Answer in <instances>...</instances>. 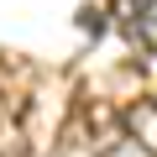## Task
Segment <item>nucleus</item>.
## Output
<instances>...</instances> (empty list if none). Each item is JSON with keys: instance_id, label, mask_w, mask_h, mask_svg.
<instances>
[{"instance_id": "obj_1", "label": "nucleus", "mask_w": 157, "mask_h": 157, "mask_svg": "<svg viewBox=\"0 0 157 157\" xmlns=\"http://www.w3.org/2000/svg\"><path fill=\"white\" fill-rule=\"evenodd\" d=\"M121 21H126L131 42L157 47V0H121Z\"/></svg>"}]
</instances>
